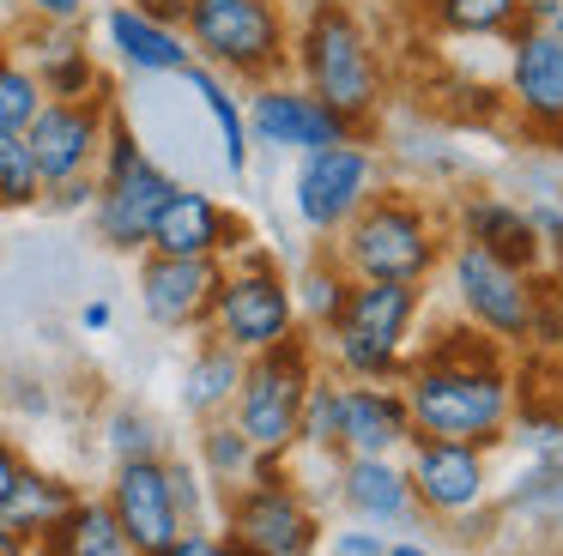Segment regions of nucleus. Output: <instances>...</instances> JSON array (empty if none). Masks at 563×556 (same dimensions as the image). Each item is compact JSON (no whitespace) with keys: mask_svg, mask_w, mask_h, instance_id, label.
<instances>
[{"mask_svg":"<svg viewBox=\"0 0 563 556\" xmlns=\"http://www.w3.org/2000/svg\"><path fill=\"white\" fill-rule=\"evenodd\" d=\"M515 387H521V375H515L509 351L473 333L466 321L430 326V338L406 357L400 375L412 435L473 447H503V430L515 418Z\"/></svg>","mask_w":563,"mask_h":556,"instance_id":"nucleus-1","label":"nucleus"},{"mask_svg":"<svg viewBox=\"0 0 563 556\" xmlns=\"http://www.w3.org/2000/svg\"><path fill=\"white\" fill-rule=\"evenodd\" d=\"M291 79L309 85L321 103L340 109L364 133L382 115V103H388L382 43L352 0H309L291 19Z\"/></svg>","mask_w":563,"mask_h":556,"instance_id":"nucleus-2","label":"nucleus"},{"mask_svg":"<svg viewBox=\"0 0 563 556\" xmlns=\"http://www.w3.org/2000/svg\"><path fill=\"white\" fill-rule=\"evenodd\" d=\"M424 309H430L424 285L352 278L340 314L316 333V351H328V369L340 375V381H400Z\"/></svg>","mask_w":563,"mask_h":556,"instance_id":"nucleus-3","label":"nucleus"},{"mask_svg":"<svg viewBox=\"0 0 563 556\" xmlns=\"http://www.w3.org/2000/svg\"><path fill=\"white\" fill-rule=\"evenodd\" d=\"M333 260L352 278H400V285H430L449 254V218L406 188H376L364 212L333 236Z\"/></svg>","mask_w":563,"mask_h":556,"instance_id":"nucleus-4","label":"nucleus"},{"mask_svg":"<svg viewBox=\"0 0 563 556\" xmlns=\"http://www.w3.org/2000/svg\"><path fill=\"white\" fill-rule=\"evenodd\" d=\"M176 169L140 140V127L115 109L110 115V133H103V157H98V200H91V236L103 242L110 254H146V236H152V218L158 205L176 193Z\"/></svg>","mask_w":563,"mask_h":556,"instance_id":"nucleus-5","label":"nucleus"},{"mask_svg":"<svg viewBox=\"0 0 563 556\" xmlns=\"http://www.w3.org/2000/svg\"><path fill=\"white\" fill-rule=\"evenodd\" d=\"M183 36L200 67L231 85H267L291 73V12L285 0H188Z\"/></svg>","mask_w":563,"mask_h":556,"instance_id":"nucleus-6","label":"nucleus"},{"mask_svg":"<svg viewBox=\"0 0 563 556\" xmlns=\"http://www.w3.org/2000/svg\"><path fill=\"white\" fill-rule=\"evenodd\" d=\"M207 333L224 338L236 357H261V351L285 345V338L303 333L297 321V302H291V273L273 260V248H243L224 260V278H219V297H212V314H207Z\"/></svg>","mask_w":563,"mask_h":556,"instance_id":"nucleus-7","label":"nucleus"},{"mask_svg":"<svg viewBox=\"0 0 563 556\" xmlns=\"http://www.w3.org/2000/svg\"><path fill=\"white\" fill-rule=\"evenodd\" d=\"M442 285H449L454 321H466L473 333L497 338L503 351L527 345L533 333V309H539V273H521V266L497 260V254L473 248V242L449 236V254H442Z\"/></svg>","mask_w":563,"mask_h":556,"instance_id":"nucleus-8","label":"nucleus"},{"mask_svg":"<svg viewBox=\"0 0 563 556\" xmlns=\"http://www.w3.org/2000/svg\"><path fill=\"white\" fill-rule=\"evenodd\" d=\"M316 369H321L316 333H297V338H285V345L243 363L231 423L249 435V447L261 459H285L297 447V411H303V393H309V375Z\"/></svg>","mask_w":563,"mask_h":556,"instance_id":"nucleus-9","label":"nucleus"},{"mask_svg":"<svg viewBox=\"0 0 563 556\" xmlns=\"http://www.w3.org/2000/svg\"><path fill=\"white\" fill-rule=\"evenodd\" d=\"M224 532L255 556H316L328 526H321V508L285 471V459H261L255 478L224 496Z\"/></svg>","mask_w":563,"mask_h":556,"instance_id":"nucleus-10","label":"nucleus"},{"mask_svg":"<svg viewBox=\"0 0 563 556\" xmlns=\"http://www.w3.org/2000/svg\"><path fill=\"white\" fill-rule=\"evenodd\" d=\"M382 188V152L364 140L328 145V152H303L291 169V218L309 230V236H340L364 200Z\"/></svg>","mask_w":563,"mask_h":556,"instance_id":"nucleus-11","label":"nucleus"},{"mask_svg":"<svg viewBox=\"0 0 563 556\" xmlns=\"http://www.w3.org/2000/svg\"><path fill=\"white\" fill-rule=\"evenodd\" d=\"M503 103L533 145L563 152V36L521 19L503 36Z\"/></svg>","mask_w":563,"mask_h":556,"instance_id":"nucleus-12","label":"nucleus"},{"mask_svg":"<svg viewBox=\"0 0 563 556\" xmlns=\"http://www.w3.org/2000/svg\"><path fill=\"white\" fill-rule=\"evenodd\" d=\"M243 115H249V145H261V152H285V157L364 140V127H352L340 109H328L309 85H297L291 73H279V79H267V85H249Z\"/></svg>","mask_w":563,"mask_h":556,"instance_id":"nucleus-13","label":"nucleus"},{"mask_svg":"<svg viewBox=\"0 0 563 556\" xmlns=\"http://www.w3.org/2000/svg\"><path fill=\"white\" fill-rule=\"evenodd\" d=\"M406 478H412V502L424 520H461L473 508L497 502V483H490V447L473 442H430V435H412L406 442Z\"/></svg>","mask_w":563,"mask_h":556,"instance_id":"nucleus-14","label":"nucleus"},{"mask_svg":"<svg viewBox=\"0 0 563 556\" xmlns=\"http://www.w3.org/2000/svg\"><path fill=\"white\" fill-rule=\"evenodd\" d=\"M110 115H115V97H43V109L25 127L43 188L49 181H74V176H98Z\"/></svg>","mask_w":563,"mask_h":556,"instance_id":"nucleus-15","label":"nucleus"},{"mask_svg":"<svg viewBox=\"0 0 563 556\" xmlns=\"http://www.w3.org/2000/svg\"><path fill=\"white\" fill-rule=\"evenodd\" d=\"M249 242V224L219 200V193L195 188V181H176V193L158 205L152 218L146 254H176V260H231Z\"/></svg>","mask_w":563,"mask_h":556,"instance_id":"nucleus-16","label":"nucleus"},{"mask_svg":"<svg viewBox=\"0 0 563 556\" xmlns=\"http://www.w3.org/2000/svg\"><path fill=\"white\" fill-rule=\"evenodd\" d=\"M219 278H224V260L140 254V314H146L158 333H207Z\"/></svg>","mask_w":563,"mask_h":556,"instance_id":"nucleus-17","label":"nucleus"},{"mask_svg":"<svg viewBox=\"0 0 563 556\" xmlns=\"http://www.w3.org/2000/svg\"><path fill=\"white\" fill-rule=\"evenodd\" d=\"M103 502H110V514H115V526H122V538L134 556H158L164 544L183 532L164 459H115Z\"/></svg>","mask_w":563,"mask_h":556,"instance_id":"nucleus-18","label":"nucleus"},{"mask_svg":"<svg viewBox=\"0 0 563 556\" xmlns=\"http://www.w3.org/2000/svg\"><path fill=\"white\" fill-rule=\"evenodd\" d=\"M98 43L110 48V60L128 79H183V67L195 60L183 24L152 19L134 0H103L98 7Z\"/></svg>","mask_w":563,"mask_h":556,"instance_id":"nucleus-19","label":"nucleus"},{"mask_svg":"<svg viewBox=\"0 0 563 556\" xmlns=\"http://www.w3.org/2000/svg\"><path fill=\"white\" fill-rule=\"evenodd\" d=\"M13 48H19V60L37 73L43 97H115L98 48L86 43V24H31V19H19Z\"/></svg>","mask_w":563,"mask_h":556,"instance_id":"nucleus-20","label":"nucleus"},{"mask_svg":"<svg viewBox=\"0 0 563 556\" xmlns=\"http://www.w3.org/2000/svg\"><path fill=\"white\" fill-rule=\"evenodd\" d=\"M449 236L473 242V248L521 266V273H545V242H539L533 205L509 200V193H466V200L454 205Z\"/></svg>","mask_w":563,"mask_h":556,"instance_id":"nucleus-21","label":"nucleus"},{"mask_svg":"<svg viewBox=\"0 0 563 556\" xmlns=\"http://www.w3.org/2000/svg\"><path fill=\"white\" fill-rule=\"evenodd\" d=\"M333 502L357 520V526H412L418 502H412V478H406V459L400 454H364V459H345L340 454V478H333Z\"/></svg>","mask_w":563,"mask_h":556,"instance_id":"nucleus-22","label":"nucleus"},{"mask_svg":"<svg viewBox=\"0 0 563 556\" xmlns=\"http://www.w3.org/2000/svg\"><path fill=\"white\" fill-rule=\"evenodd\" d=\"M412 442V411H406L400 381H345L340 393V454H406Z\"/></svg>","mask_w":563,"mask_h":556,"instance_id":"nucleus-23","label":"nucleus"},{"mask_svg":"<svg viewBox=\"0 0 563 556\" xmlns=\"http://www.w3.org/2000/svg\"><path fill=\"white\" fill-rule=\"evenodd\" d=\"M243 363L249 357H236L224 338L200 333V345L188 351V363H183V381H176V399H183L188 418L195 423L231 418V399H236V387H243Z\"/></svg>","mask_w":563,"mask_h":556,"instance_id":"nucleus-24","label":"nucleus"},{"mask_svg":"<svg viewBox=\"0 0 563 556\" xmlns=\"http://www.w3.org/2000/svg\"><path fill=\"white\" fill-rule=\"evenodd\" d=\"M183 85L195 91V103L207 109L224 176L243 181L249 176V157H255V145H249V115H243V91H236L231 79H219L212 67H200V60H188V67H183Z\"/></svg>","mask_w":563,"mask_h":556,"instance_id":"nucleus-25","label":"nucleus"},{"mask_svg":"<svg viewBox=\"0 0 563 556\" xmlns=\"http://www.w3.org/2000/svg\"><path fill=\"white\" fill-rule=\"evenodd\" d=\"M31 556H134V551H128L110 502H103V496H79V502L31 544Z\"/></svg>","mask_w":563,"mask_h":556,"instance_id":"nucleus-26","label":"nucleus"},{"mask_svg":"<svg viewBox=\"0 0 563 556\" xmlns=\"http://www.w3.org/2000/svg\"><path fill=\"white\" fill-rule=\"evenodd\" d=\"M79 502V490L67 478H55V471H37L25 459V471H19V483H13V496L0 502V526L13 532V538H25V544H37L43 532L55 526V520L67 514V508Z\"/></svg>","mask_w":563,"mask_h":556,"instance_id":"nucleus-27","label":"nucleus"},{"mask_svg":"<svg viewBox=\"0 0 563 556\" xmlns=\"http://www.w3.org/2000/svg\"><path fill=\"white\" fill-rule=\"evenodd\" d=\"M195 466L207 471V483L219 496H231L236 483H249L255 478V466H261V454L249 447V435L236 430L231 418H212V423H200V442H195Z\"/></svg>","mask_w":563,"mask_h":556,"instance_id":"nucleus-28","label":"nucleus"},{"mask_svg":"<svg viewBox=\"0 0 563 556\" xmlns=\"http://www.w3.org/2000/svg\"><path fill=\"white\" fill-rule=\"evenodd\" d=\"M345 290H352V273H345L340 260H333L328 248L309 254L303 266L291 273V302H297V321H303V333H321V326L340 314Z\"/></svg>","mask_w":563,"mask_h":556,"instance_id":"nucleus-29","label":"nucleus"},{"mask_svg":"<svg viewBox=\"0 0 563 556\" xmlns=\"http://www.w3.org/2000/svg\"><path fill=\"white\" fill-rule=\"evenodd\" d=\"M340 393H345V381L333 369L309 375L303 411H297V447L303 454H340Z\"/></svg>","mask_w":563,"mask_h":556,"instance_id":"nucleus-30","label":"nucleus"},{"mask_svg":"<svg viewBox=\"0 0 563 556\" xmlns=\"http://www.w3.org/2000/svg\"><path fill=\"white\" fill-rule=\"evenodd\" d=\"M424 12L449 36H509L521 24V0H424Z\"/></svg>","mask_w":563,"mask_h":556,"instance_id":"nucleus-31","label":"nucleus"},{"mask_svg":"<svg viewBox=\"0 0 563 556\" xmlns=\"http://www.w3.org/2000/svg\"><path fill=\"white\" fill-rule=\"evenodd\" d=\"M43 109V85L37 73L19 60L13 36H0V133H25L31 115Z\"/></svg>","mask_w":563,"mask_h":556,"instance_id":"nucleus-32","label":"nucleus"},{"mask_svg":"<svg viewBox=\"0 0 563 556\" xmlns=\"http://www.w3.org/2000/svg\"><path fill=\"white\" fill-rule=\"evenodd\" d=\"M103 447H110V459H164L170 454L164 423L140 405H115L110 418H103Z\"/></svg>","mask_w":563,"mask_h":556,"instance_id":"nucleus-33","label":"nucleus"},{"mask_svg":"<svg viewBox=\"0 0 563 556\" xmlns=\"http://www.w3.org/2000/svg\"><path fill=\"white\" fill-rule=\"evenodd\" d=\"M43 205V176L31 164L25 133H0V212H37Z\"/></svg>","mask_w":563,"mask_h":556,"instance_id":"nucleus-34","label":"nucleus"},{"mask_svg":"<svg viewBox=\"0 0 563 556\" xmlns=\"http://www.w3.org/2000/svg\"><path fill=\"white\" fill-rule=\"evenodd\" d=\"M164 471H170V496H176L183 526H212V508H219L224 496L207 483V471H200L195 459H183V454H164Z\"/></svg>","mask_w":563,"mask_h":556,"instance_id":"nucleus-35","label":"nucleus"},{"mask_svg":"<svg viewBox=\"0 0 563 556\" xmlns=\"http://www.w3.org/2000/svg\"><path fill=\"white\" fill-rule=\"evenodd\" d=\"M158 556H255L249 544H236L224 526H183Z\"/></svg>","mask_w":563,"mask_h":556,"instance_id":"nucleus-36","label":"nucleus"},{"mask_svg":"<svg viewBox=\"0 0 563 556\" xmlns=\"http://www.w3.org/2000/svg\"><path fill=\"white\" fill-rule=\"evenodd\" d=\"M91 200H98V176H74V181H49V188H43V205H37V212L74 218V212H91Z\"/></svg>","mask_w":563,"mask_h":556,"instance_id":"nucleus-37","label":"nucleus"},{"mask_svg":"<svg viewBox=\"0 0 563 556\" xmlns=\"http://www.w3.org/2000/svg\"><path fill=\"white\" fill-rule=\"evenodd\" d=\"M98 0H19V19L31 24H86Z\"/></svg>","mask_w":563,"mask_h":556,"instance_id":"nucleus-38","label":"nucleus"},{"mask_svg":"<svg viewBox=\"0 0 563 556\" xmlns=\"http://www.w3.org/2000/svg\"><path fill=\"white\" fill-rule=\"evenodd\" d=\"M328 556H388V538L376 526H333L328 532Z\"/></svg>","mask_w":563,"mask_h":556,"instance_id":"nucleus-39","label":"nucleus"},{"mask_svg":"<svg viewBox=\"0 0 563 556\" xmlns=\"http://www.w3.org/2000/svg\"><path fill=\"white\" fill-rule=\"evenodd\" d=\"M533 224H539V242H545L551 278L563 285V212H558V205H533Z\"/></svg>","mask_w":563,"mask_h":556,"instance_id":"nucleus-40","label":"nucleus"},{"mask_svg":"<svg viewBox=\"0 0 563 556\" xmlns=\"http://www.w3.org/2000/svg\"><path fill=\"white\" fill-rule=\"evenodd\" d=\"M19 471H25V454H19L7 435H0V502L13 496V483H19Z\"/></svg>","mask_w":563,"mask_h":556,"instance_id":"nucleus-41","label":"nucleus"},{"mask_svg":"<svg viewBox=\"0 0 563 556\" xmlns=\"http://www.w3.org/2000/svg\"><path fill=\"white\" fill-rule=\"evenodd\" d=\"M79 326H86V333H110V326H115V309H110L103 297H91L86 309H79Z\"/></svg>","mask_w":563,"mask_h":556,"instance_id":"nucleus-42","label":"nucleus"},{"mask_svg":"<svg viewBox=\"0 0 563 556\" xmlns=\"http://www.w3.org/2000/svg\"><path fill=\"white\" fill-rule=\"evenodd\" d=\"M388 556H442V551H430V544H418V538H394Z\"/></svg>","mask_w":563,"mask_h":556,"instance_id":"nucleus-43","label":"nucleus"},{"mask_svg":"<svg viewBox=\"0 0 563 556\" xmlns=\"http://www.w3.org/2000/svg\"><path fill=\"white\" fill-rule=\"evenodd\" d=\"M0 556H31V544H25V538H13V532L0 526Z\"/></svg>","mask_w":563,"mask_h":556,"instance_id":"nucleus-44","label":"nucleus"},{"mask_svg":"<svg viewBox=\"0 0 563 556\" xmlns=\"http://www.w3.org/2000/svg\"><path fill=\"white\" fill-rule=\"evenodd\" d=\"M533 24H545V31H551V36H563V0H558V7H551V12H545V19H533Z\"/></svg>","mask_w":563,"mask_h":556,"instance_id":"nucleus-45","label":"nucleus"},{"mask_svg":"<svg viewBox=\"0 0 563 556\" xmlns=\"http://www.w3.org/2000/svg\"><path fill=\"white\" fill-rule=\"evenodd\" d=\"M551 7H558V0H521V19H545Z\"/></svg>","mask_w":563,"mask_h":556,"instance_id":"nucleus-46","label":"nucleus"},{"mask_svg":"<svg viewBox=\"0 0 563 556\" xmlns=\"http://www.w3.org/2000/svg\"><path fill=\"white\" fill-rule=\"evenodd\" d=\"M0 19H19V0H0Z\"/></svg>","mask_w":563,"mask_h":556,"instance_id":"nucleus-47","label":"nucleus"},{"mask_svg":"<svg viewBox=\"0 0 563 556\" xmlns=\"http://www.w3.org/2000/svg\"><path fill=\"white\" fill-rule=\"evenodd\" d=\"M551 556H563V551H551Z\"/></svg>","mask_w":563,"mask_h":556,"instance_id":"nucleus-48","label":"nucleus"}]
</instances>
